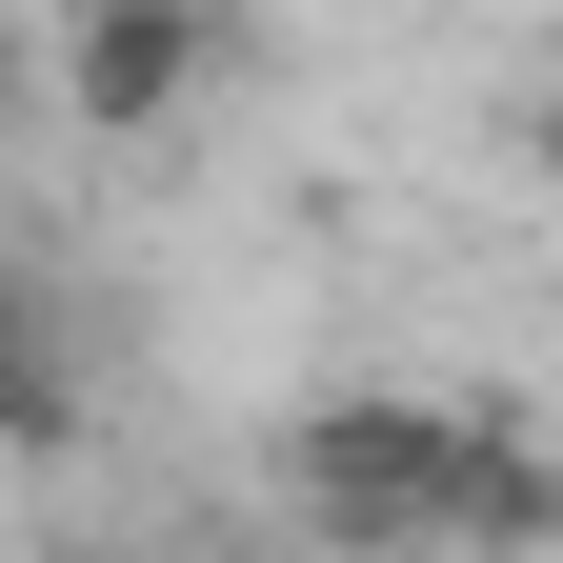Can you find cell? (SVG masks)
<instances>
[{"instance_id": "3957f363", "label": "cell", "mask_w": 563, "mask_h": 563, "mask_svg": "<svg viewBox=\"0 0 563 563\" xmlns=\"http://www.w3.org/2000/svg\"><path fill=\"white\" fill-rule=\"evenodd\" d=\"M0 443H81V342L41 322L21 262H0Z\"/></svg>"}, {"instance_id": "6da1fadb", "label": "cell", "mask_w": 563, "mask_h": 563, "mask_svg": "<svg viewBox=\"0 0 563 563\" xmlns=\"http://www.w3.org/2000/svg\"><path fill=\"white\" fill-rule=\"evenodd\" d=\"M282 483H302V523L342 563H383V543H543L563 523V483L504 422H443V402H322L282 443Z\"/></svg>"}, {"instance_id": "7a4b0ae2", "label": "cell", "mask_w": 563, "mask_h": 563, "mask_svg": "<svg viewBox=\"0 0 563 563\" xmlns=\"http://www.w3.org/2000/svg\"><path fill=\"white\" fill-rule=\"evenodd\" d=\"M41 81H60V121L141 141V121H181L201 81H222V41H201L181 0H101V21H60V41H41Z\"/></svg>"}, {"instance_id": "5b68a950", "label": "cell", "mask_w": 563, "mask_h": 563, "mask_svg": "<svg viewBox=\"0 0 563 563\" xmlns=\"http://www.w3.org/2000/svg\"><path fill=\"white\" fill-rule=\"evenodd\" d=\"M21 81H41V60H21V41H0V101H21Z\"/></svg>"}, {"instance_id": "8992f818", "label": "cell", "mask_w": 563, "mask_h": 563, "mask_svg": "<svg viewBox=\"0 0 563 563\" xmlns=\"http://www.w3.org/2000/svg\"><path fill=\"white\" fill-rule=\"evenodd\" d=\"M41 563H81V543H41Z\"/></svg>"}, {"instance_id": "277c9868", "label": "cell", "mask_w": 563, "mask_h": 563, "mask_svg": "<svg viewBox=\"0 0 563 563\" xmlns=\"http://www.w3.org/2000/svg\"><path fill=\"white\" fill-rule=\"evenodd\" d=\"M543 181H563V81H543Z\"/></svg>"}]
</instances>
